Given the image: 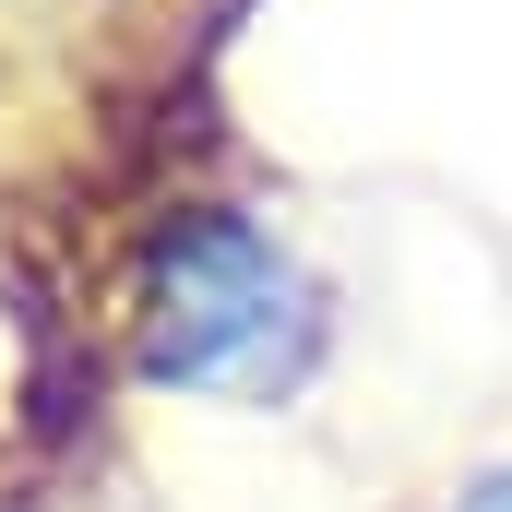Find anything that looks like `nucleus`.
<instances>
[{
	"label": "nucleus",
	"instance_id": "f257e3e1",
	"mask_svg": "<svg viewBox=\"0 0 512 512\" xmlns=\"http://www.w3.org/2000/svg\"><path fill=\"white\" fill-rule=\"evenodd\" d=\"M298 286H286V262L239 239V227H203L191 251H179V322H167V370L179 382H251L286 358V334H298V310H286Z\"/></svg>",
	"mask_w": 512,
	"mask_h": 512
},
{
	"label": "nucleus",
	"instance_id": "f03ea898",
	"mask_svg": "<svg viewBox=\"0 0 512 512\" xmlns=\"http://www.w3.org/2000/svg\"><path fill=\"white\" fill-rule=\"evenodd\" d=\"M465 512H512V489H489V501H465Z\"/></svg>",
	"mask_w": 512,
	"mask_h": 512
}]
</instances>
